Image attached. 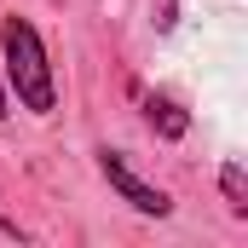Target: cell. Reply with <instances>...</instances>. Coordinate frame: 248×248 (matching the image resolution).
Here are the masks:
<instances>
[{"mask_svg": "<svg viewBox=\"0 0 248 248\" xmlns=\"http://www.w3.org/2000/svg\"><path fill=\"white\" fill-rule=\"evenodd\" d=\"M12 116V93H6V75H0V122Z\"/></svg>", "mask_w": 248, "mask_h": 248, "instance_id": "cell-7", "label": "cell"}, {"mask_svg": "<svg viewBox=\"0 0 248 248\" xmlns=\"http://www.w3.org/2000/svg\"><path fill=\"white\" fill-rule=\"evenodd\" d=\"M0 231H6V237H12V243H29V231H23V225H17V219H6V214H0Z\"/></svg>", "mask_w": 248, "mask_h": 248, "instance_id": "cell-5", "label": "cell"}, {"mask_svg": "<svg viewBox=\"0 0 248 248\" xmlns=\"http://www.w3.org/2000/svg\"><path fill=\"white\" fill-rule=\"evenodd\" d=\"M0 75H6V93H12L29 116H52V110H58L52 52H46L35 17H23V12H6V17H0Z\"/></svg>", "mask_w": 248, "mask_h": 248, "instance_id": "cell-1", "label": "cell"}, {"mask_svg": "<svg viewBox=\"0 0 248 248\" xmlns=\"http://www.w3.org/2000/svg\"><path fill=\"white\" fill-rule=\"evenodd\" d=\"M93 168H98V179L116 190L133 214H144V219H168V214H173V196H168L162 185H150V179H139V168L127 162L122 150L98 144V150H93Z\"/></svg>", "mask_w": 248, "mask_h": 248, "instance_id": "cell-2", "label": "cell"}, {"mask_svg": "<svg viewBox=\"0 0 248 248\" xmlns=\"http://www.w3.org/2000/svg\"><path fill=\"white\" fill-rule=\"evenodd\" d=\"M219 196H225V208L237 214V219H248V168L231 156V162H219Z\"/></svg>", "mask_w": 248, "mask_h": 248, "instance_id": "cell-4", "label": "cell"}, {"mask_svg": "<svg viewBox=\"0 0 248 248\" xmlns=\"http://www.w3.org/2000/svg\"><path fill=\"white\" fill-rule=\"evenodd\" d=\"M133 98L144 104V122H150V133H156L162 144H179L190 133V110L179 98H168V93H139V81H133Z\"/></svg>", "mask_w": 248, "mask_h": 248, "instance_id": "cell-3", "label": "cell"}, {"mask_svg": "<svg viewBox=\"0 0 248 248\" xmlns=\"http://www.w3.org/2000/svg\"><path fill=\"white\" fill-rule=\"evenodd\" d=\"M173 23H179V17H173V0H162V17H156V29H162V35H168V29H173Z\"/></svg>", "mask_w": 248, "mask_h": 248, "instance_id": "cell-6", "label": "cell"}]
</instances>
